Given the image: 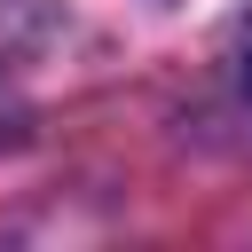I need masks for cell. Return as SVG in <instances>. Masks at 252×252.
Segmentation results:
<instances>
[{"mask_svg":"<svg viewBox=\"0 0 252 252\" xmlns=\"http://www.w3.org/2000/svg\"><path fill=\"white\" fill-rule=\"evenodd\" d=\"M8 134H16V126H8V94H0V142H8Z\"/></svg>","mask_w":252,"mask_h":252,"instance_id":"1","label":"cell"}]
</instances>
